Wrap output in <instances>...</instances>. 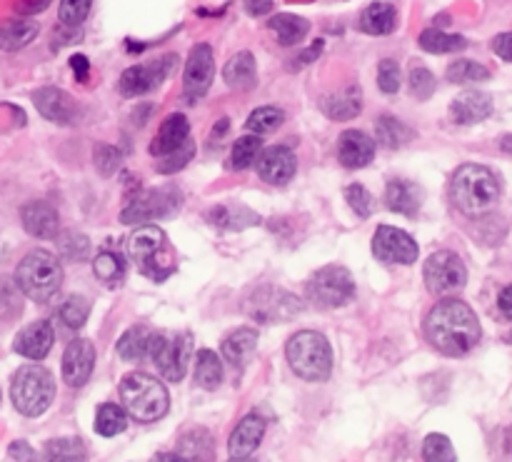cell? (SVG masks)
<instances>
[{
	"mask_svg": "<svg viewBox=\"0 0 512 462\" xmlns=\"http://www.w3.org/2000/svg\"><path fill=\"white\" fill-rule=\"evenodd\" d=\"M345 200H348L353 213L360 215V218H370V215H373V195L368 193L365 185L350 183L348 188H345Z\"/></svg>",
	"mask_w": 512,
	"mask_h": 462,
	"instance_id": "48",
	"label": "cell"
},
{
	"mask_svg": "<svg viewBox=\"0 0 512 462\" xmlns=\"http://www.w3.org/2000/svg\"><path fill=\"white\" fill-rule=\"evenodd\" d=\"M40 33V25L35 20L28 18H8L0 20V50L5 53H13V50L25 48L28 43H33Z\"/></svg>",
	"mask_w": 512,
	"mask_h": 462,
	"instance_id": "29",
	"label": "cell"
},
{
	"mask_svg": "<svg viewBox=\"0 0 512 462\" xmlns=\"http://www.w3.org/2000/svg\"><path fill=\"white\" fill-rule=\"evenodd\" d=\"M285 355L293 373L308 383H325L333 373V348L323 333L300 330L288 340Z\"/></svg>",
	"mask_w": 512,
	"mask_h": 462,
	"instance_id": "3",
	"label": "cell"
},
{
	"mask_svg": "<svg viewBox=\"0 0 512 462\" xmlns=\"http://www.w3.org/2000/svg\"><path fill=\"white\" fill-rule=\"evenodd\" d=\"M305 298L315 308H343L355 298V278L343 265H325L315 270L305 283Z\"/></svg>",
	"mask_w": 512,
	"mask_h": 462,
	"instance_id": "8",
	"label": "cell"
},
{
	"mask_svg": "<svg viewBox=\"0 0 512 462\" xmlns=\"http://www.w3.org/2000/svg\"><path fill=\"white\" fill-rule=\"evenodd\" d=\"M493 115V98L485 90H465L450 103V118L458 125L483 123Z\"/></svg>",
	"mask_w": 512,
	"mask_h": 462,
	"instance_id": "21",
	"label": "cell"
},
{
	"mask_svg": "<svg viewBox=\"0 0 512 462\" xmlns=\"http://www.w3.org/2000/svg\"><path fill=\"white\" fill-rule=\"evenodd\" d=\"M298 160L288 145H273L258 158V175L270 185H288L293 180Z\"/></svg>",
	"mask_w": 512,
	"mask_h": 462,
	"instance_id": "17",
	"label": "cell"
},
{
	"mask_svg": "<svg viewBox=\"0 0 512 462\" xmlns=\"http://www.w3.org/2000/svg\"><path fill=\"white\" fill-rule=\"evenodd\" d=\"M375 135H378V143L383 148H403L405 143H410L415 138L413 130L403 120L393 118V115H380L375 120Z\"/></svg>",
	"mask_w": 512,
	"mask_h": 462,
	"instance_id": "35",
	"label": "cell"
},
{
	"mask_svg": "<svg viewBox=\"0 0 512 462\" xmlns=\"http://www.w3.org/2000/svg\"><path fill=\"white\" fill-rule=\"evenodd\" d=\"M215 78V53L208 43H198L188 55L183 70V88L188 100L203 98Z\"/></svg>",
	"mask_w": 512,
	"mask_h": 462,
	"instance_id": "14",
	"label": "cell"
},
{
	"mask_svg": "<svg viewBox=\"0 0 512 462\" xmlns=\"http://www.w3.org/2000/svg\"><path fill=\"white\" fill-rule=\"evenodd\" d=\"M123 410L138 423H155L170 408V395L160 380L145 373H128L120 380Z\"/></svg>",
	"mask_w": 512,
	"mask_h": 462,
	"instance_id": "4",
	"label": "cell"
},
{
	"mask_svg": "<svg viewBox=\"0 0 512 462\" xmlns=\"http://www.w3.org/2000/svg\"><path fill=\"white\" fill-rule=\"evenodd\" d=\"M425 285L433 295L448 298L458 290L465 288L468 283V268H465L463 258L453 250H438L425 260Z\"/></svg>",
	"mask_w": 512,
	"mask_h": 462,
	"instance_id": "11",
	"label": "cell"
},
{
	"mask_svg": "<svg viewBox=\"0 0 512 462\" xmlns=\"http://www.w3.org/2000/svg\"><path fill=\"white\" fill-rule=\"evenodd\" d=\"M93 163L103 178H110V175L118 173L120 165H123V155H120V150L113 148V145L100 143V145H95V150H93Z\"/></svg>",
	"mask_w": 512,
	"mask_h": 462,
	"instance_id": "46",
	"label": "cell"
},
{
	"mask_svg": "<svg viewBox=\"0 0 512 462\" xmlns=\"http://www.w3.org/2000/svg\"><path fill=\"white\" fill-rule=\"evenodd\" d=\"M50 3H53V0H15V13L28 18V15H38L43 13V10H48Z\"/></svg>",
	"mask_w": 512,
	"mask_h": 462,
	"instance_id": "53",
	"label": "cell"
},
{
	"mask_svg": "<svg viewBox=\"0 0 512 462\" xmlns=\"http://www.w3.org/2000/svg\"><path fill=\"white\" fill-rule=\"evenodd\" d=\"M450 195H453V203L460 213L468 215V218H480V215L490 213L498 203L500 183L490 168L468 163L453 175Z\"/></svg>",
	"mask_w": 512,
	"mask_h": 462,
	"instance_id": "2",
	"label": "cell"
},
{
	"mask_svg": "<svg viewBox=\"0 0 512 462\" xmlns=\"http://www.w3.org/2000/svg\"><path fill=\"white\" fill-rule=\"evenodd\" d=\"M125 253H128L130 263L148 275L150 280H165L173 273V263L168 260V238L160 228L150 225H138L133 233L125 240Z\"/></svg>",
	"mask_w": 512,
	"mask_h": 462,
	"instance_id": "6",
	"label": "cell"
},
{
	"mask_svg": "<svg viewBox=\"0 0 512 462\" xmlns=\"http://www.w3.org/2000/svg\"><path fill=\"white\" fill-rule=\"evenodd\" d=\"M490 48H493V53L498 55V58H503V60H508V63H512V33L495 35L493 43H490Z\"/></svg>",
	"mask_w": 512,
	"mask_h": 462,
	"instance_id": "54",
	"label": "cell"
},
{
	"mask_svg": "<svg viewBox=\"0 0 512 462\" xmlns=\"http://www.w3.org/2000/svg\"><path fill=\"white\" fill-rule=\"evenodd\" d=\"M480 320L468 303L445 298L425 318V338L450 358H463L480 343Z\"/></svg>",
	"mask_w": 512,
	"mask_h": 462,
	"instance_id": "1",
	"label": "cell"
},
{
	"mask_svg": "<svg viewBox=\"0 0 512 462\" xmlns=\"http://www.w3.org/2000/svg\"><path fill=\"white\" fill-rule=\"evenodd\" d=\"M338 160L348 170L365 168L375 160V140L363 130H345L338 138Z\"/></svg>",
	"mask_w": 512,
	"mask_h": 462,
	"instance_id": "19",
	"label": "cell"
},
{
	"mask_svg": "<svg viewBox=\"0 0 512 462\" xmlns=\"http://www.w3.org/2000/svg\"><path fill=\"white\" fill-rule=\"evenodd\" d=\"M193 155H195V145L188 140V143H185L183 148H178V150H175V153H170V155H165V158H160L158 173H163V175L178 173V170H183L185 165H188L190 160H193Z\"/></svg>",
	"mask_w": 512,
	"mask_h": 462,
	"instance_id": "50",
	"label": "cell"
},
{
	"mask_svg": "<svg viewBox=\"0 0 512 462\" xmlns=\"http://www.w3.org/2000/svg\"><path fill=\"white\" fill-rule=\"evenodd\" d=\"M190 355H193V335L190 333H155L150 360L158 373L170 383H180L188 373Z\"/></svg>",
	"mask_w": 512,
	"mask_h": 462,
	"instance_id": "10",
	"label": "cell"
},
{
	"mask_svg": "<svg viewBox=\"0 0 512 462\" xmlns=\"http://www.w3.org/2000/svg\"><path fill=\"white\" fill-rule=\"evenodd\" d=\"M223 358L228 360L233 368H243L250 360V355L258 348V330L255 328H240L235 333H230L228 338L223 340Z\"/></svg>",
	"mask_w": 512,
	"mask_h": 462,
	"instance_id": "31",
	"label": "cell"
},
{
	"mask_svg": "<svg viewBox=\"0 0 512 462\" xmlns=\"http://www.w3.org/2000/svg\"><path fill=\"white\" fill-rule=\"evenodd\" d=\"M270 10V0H250L248 3V13L250 15H263Z\"/></svg>",
	"mask_w": 512,
	"mask_h": 462,
	"instance_id": "59",
	"label": "cell"
},
{
	"mask_svg": "<svg viewBox=\"0 0 512 462\" xmlns=\"http://www.w3.org/2000/svg\"><path fill=\"white\" fill-rule=\"evenodd\" d=\"M208 223H213L215 228L223 230H245L250 225L260 223V215L253 213L248 208H228V205H215L208 210Z\"/></svg>",
	"mask_w": 512,
	"mask_h": 462,
	"instance_id": "33",
	"label": "cell"
},
{
	"mask_svg": "<svg viewBox=\"0 0 512 462\" xmlns=\"http://www.w3.org/2000/svg\"><path fill=\"white\" fill-rule=\"evenodd\" d=\"M395 25H398V10H395V5L385 3V0L370 3L360 13V30L368 35H390Z\"/></svg>",
	"mask_w": 512,
	"mask_h": 462,
	"instance_id": "30",
	"label": "cell"
},
{
	"mask_svg": "<svg viewBox=\"0 0 512 462\" xmlns=\"http://www.w3.org/2000/svg\"><path fill=\"white\" fill-rule=\"evenodd\" d=\"M323 45H325L323 40H315V43L310 45L308 50H303V53H300L298 58L293 60V68H295V70H300V68H303V65H308V63H315V60L320 58V53H323Z\"/></svg>",
	"mask_w": 512,
	"mask_h": 462,
	"instance_id": "55",
	"label": "cell"
},
{
	"mask_svg": "<svg viewBox=\"0 0 512 462\" xmlns=\"http://www.w3.org/2000/svg\"><path fill=\"white\" fill-rule=\"evenodd\" d=\"M183 205V195L173 188H150L140 190L133 198L128 200V205L120 213V223L125 225H150L155 220H163L175 215Z\"/></svg>",
	"mask_w": 512,
	"mask_h": 462,
	"instance_id": "9",
	"label": "cell"
},
{
	"mask_svg": "<svg viewBox=\"0 0 512 462\" xmlns=\"http://www.w3.org/2000/svg\"><path fill=\"white\" fill-rule=\"evenodd\" d=\"M373 255L383 263L413 265L418 260V243L410 238L405 230L393 228V225H380L373 238Z\"/></svg>",
	"mask_w": 512,
	"mask_h": 462,
	"instance_id": "13",
	"label": "cell"
},
{
	"mask_svg": "<svg viewBox=\"0 0 512 462\" xmlns=\"http://www.w3.org/2000/svg\"><path fill=\"white\" fill-rule=\"evenodd\" d=\"M10 458L15 462H35V453L28 443H13L10 445Z\"/></svg>",
	"mask_w": 512,
	"mask_h": 462,
	"instance_id": "57",
	"label": "cell"
},
{
	"mask_svg": "<svg viewBox=\"0 0 512 462\" xmlns=\"http://www.w3.org/2000/svg\"><path fill=\"white\" fill-rule=\"evenodd\" d=\"M190 138V123L183 113H173L160 123L158 135L150 143V155L155 158H165V155L175 153L178 148H183Z\"/></svg>",
	"mask_w": 512,
	"mask_h": 462,
	"instance_id": "23",
	"label": "cell"
},
{
	"mask_svg": "<svg viewBox=\"0 0 512 462\" xmlns=\"http://www.w3.org/2000/svg\"><path fill=\"white\" fill-rule=\"evenodd\" d=\"M178 63L175 55H160V58L150 60V63L133 65V68L123 70L118 80V90L125 98H138V95L150 93V90L158 88L165 78L170 75V68Z\"/></svg>",
	"mask_w": 512,
	"mask_h": 462,
	"instance_id": "12",
	"label": "cell"
},
{
	"mask_svg": "<svg viewBox=\"0 0 512 462\" xmlns=\"http://www.w3.org/2000/svg\"><path fill=\"white\" fill-rule=\"evenodd\" d=\"M408 80H410V93H413V98H418V100L433 98L435 88H438V80H435V75L420 63H413Z\"/></svg>",
	"mask_w": 512,
	"mask_h": 462,
	"instance_id": "44",
	"label": "cell"
},
{
	"mask_svg": "<svg viewBox=\"0 0 512 462\" xmlns=\"http://www.w3.org/2000/svg\"><path fill=\"white\" fill-rule=\"evenodd\" d=\"M268 28L278 35V43L283 45V48H290V45H298L300 40L308 35L310 23L305 18H300V15L278 13L270 18Z\"/></svg>",
	"mask_w": 512,
	"mask_h": 462,
	"instance_id": "32",
	"label": "cell"
},
{
	"mask_svg": "<svg viewBox=\"0 0 512 462\" xmlns=\"http://www.w3.org/2000/svg\"><path fill=\"white\" fill-rule=\"evenodd\" d=\"M385 205L393 213L415 218L420 213V205H423V190L405 178L390 180L388 188H385Z\"/></svg>",
	"mask_w": 512,
	"mask_h": 462,
	"instance_id": "24",
	"label": "cell"
},
{
	"mask_svg": "<svg viewBox=\"0 0 512 462\" xmlns=\"http://www.w3.org/2000/svg\"><path fill=\"white\" fill-rule=\"evenodd\" d=\"M265 435V420L260 415L250 413L235 425V430L230 433L228 440V453L230 458H250L255 450L260 448Z\"/></svg>",
	"mask_w": 512,
	"mask_h": 462,
	"instance_id": "22",
	"label": "cell"
},
{
	"mask_svg": "<svg viewBox=\"0 0 512 462\" xmlns=\"http://www.w3.org/2000/svg\"><path fill=\"white\" fill-rule=\"evenodd\" d=\"M223 80L228 83V88L235 90H250L258 85V63H255V55L250 50H240L233 58L225 63L223 68Z\"/></svg>",
	"mask_w": 512,
	"mask_h": 462,
	"instance_id": "27",
	"label": "cell"
},
{
	"mask_svg": "<svg viewBox=\"0 0 512 462\" xmlns=\"http://www.w3.org/2000/svg\"><path fill=\"white\" fill-rule=\"evenodd\" d=\"M15 285L33 303H48L63 285V268L48 250H33L15 268Z\"/></svg>",
	"mask_w": 512,
	"mask_h": 462,
	"instance_id": "5",
	"label": "cell"
},
{
	"mask_svg": "<svg viewBox=\"0 0 512 462\" xmlns=\"http://www.w3.org/2000/svg\"><path fill=\"white\" fill-rule=\"evenodd\" d=\"M128 428V413L115 403H103L95 413V433L103 438H115Z\"/></svg>",
	"mask_w": 512,
	"mask_h": 462,
	"instance_id": "38",
	"label": "cell"
},
{
	"mask_svg": "<svg viewBox=\"0 0 512 462\" xmlns=\"http://www.w3.org/2000/svg\"><path fill=\"white\" fill-rule=\"evenodd\" d=\"M10 398L25 418H40L55 400V378L43 365H23L10 380Z\"/></svg>",
	"mask_w": 512,
	"mask_h": 462,
	"instance_id": "7",
	"label": "cell"
},
{
	"mask_svg": "<svg viewBox=\"0 0 512 462\" xmlns=\"http://www.w3.org/2000/svg\"><path fill=\"white\" fill-rule=\"evenodd\" d=\"M283 123H285L283 110L275 108V105H260V108H255L253 113L248 115V120H245V128L250 130V135H258L260 138V135L278 130Z\"/></svg>",
	"mask_w": 512,
	"mask_h": 462,
	"instance_id": "39",
	"label": "cell"
},
{
	"mask_svg": "<svg viewBox=\"0 0 512 462\" xmlns=\"http://www.w3.org/2000/svg\"><path fill=\"white\" fill-rule=\"evenodd\" d=\"M58 315L70 330H78V328H83L85 323H88L90 303L85 298H80V295H73V298H68L63 305H60Z\"/></svg>",
	"mask_w": 512,
	"mask_h": 462,
	"instance_id": "43",
	"label": "cell"
},
{
	"mask_svg": "<svg viewBox=\"0 0 512 462\" xmlns=\"http://www.w3.org/2000/svg\"><path fill=\"white\" fill-rule=\"evenodd\" d=\"M498 308L505 318L512 320V285H505L498 295Z\"/></svg>",
	"mask_w": 512,
	"mask_h": 462,
	"instance_id": "58",
	"label": "cell"
},
{
	"mask_svg": "<svg viewBox=\"0 0 512 462\" xmlns=\"http://www.w3.org/2000/svg\"><path fill=\"white\" fill-rule=\"evenodd\" d=\"M378 88L385 95H395L400 90V65L398 60L383 58L378 65Z\"/></svg>",
	"mask_w": 512,
	"mask_h": 462,
	"instance_id": "49",
	"label": "cell"
},
{
	"mask_svg": "<svg viewBox=\"0 0 512 462\" xmlns=\"http://www.w3.org/2000/svg\"><path fill=\"white\" fill-rule=\"evenodd\" d=\"M70 68H73V75H75V80H78V83H85V80H88L90 63H88V58H85V55L75 53L73 58H70Z\"/></svg>",
	"mask_w": 512,
	"mask_h": 462,
	"instance_id": "56",
	"label": "cell"
},
{
	"mask_svg": "<svg viewBox=\"0 0 512 462\" xmlns=\"http://www.w3.org/2000/svg\"><path fill=\"white\" fill-rule=\"evenodd\" d=\"M155 333L158 330H150L145 325H133V328L125 330L118 340V355L128 363H140V360L150 358L155 343Z\"/></svg>",
	"mask_w": 512,
	"mask_h": 462,
	"instance_id": "28",
	"label": "cell"
},
{
	"mask_svg": "<svg viewBox=\"0 0 512 462\" xmlns=\"http://www.w3.org/2000/svg\"><path fill=\"white\" fill-rule=\"evenodd\" d=\"M448 80L455 85H468V83H485L490 80V70L483 63L475 60H455L448 65Z\"/></svg>",
	"mask_w": 512,
	"mask_h": 462,
	"instance_id": "41",
	"label": "cell"
},
{
	"mask_svg": "<svg viewBox=\"0 0 512 462\" xmlns=\"http://www.w3.org/2000/svg\"><path fill=\"white\" fill-rule=\"evenodd\" d=\"M95 368V348L90 340L75 338L63 353V380L70 388H83Z\"/></svg>",
	"mask_w": 512,
	"mask_h": 462,
	"instance_id": "15",
	"label": "cell"
},
{
	"mask_svg": "<svg viewBox=\"0 0 512 462\" xmlns=\"http://www.w3.org/2000/svg\"><path fill=\"white\" fill-rule=\"evenodd\" d=\"M195 385L203 390H215L220 388V383H223L225 378V370H223V363H220L218 355L213 353V350H198V355H195Z\"/></svg>",
	"mask_w": 512,
	"mask_h": 462,
	"instance_id": "34",
	"label": "cell"
},
{
	"mask_svg": "<svg viewBox=\"0 0 512 462\" xmlns=\"http://www.w3.org/2000/svg\"><path fill=\"white\" fill-rule=\"evenodd\" d=\"M20 220H23L25 233L38 240H55L60 233L58 210L50 203H45V200H33V203L23 205Z\"/></svg>",
	"mask_w": 512,
	"mask_h": 462,
	"instance_id": "18",
	"label": "cell"
},
{
	"mask_svg": "<svg viewBox=\"0 0 512 462\" xmlns=\"http://www.w3.org/2000/svg\"><path fill=\"white\" fill-rule=\"evenodd\" d=\"M323 113L328 115L330 120H338V123H345V120H353L363 113V90L358 85H348L345 90L333 95H325L323 103H320Z\"/></svg>",
	"mask_w": 512,
	"mask_h": 462,
	"instance_id": "25",
	"label": "cell"
},
{
	"mask_svg": "<svg viewBox=\"0 0 512 462\" xmlns=\"http://www.w3.org/2000/svg\"><path fill=\"white\" fill-rule=\"evenodd\" d=\"M260 153H263V140L258 135H243V138L235 140L230 163H233L235 170H248L258 163Z\"/></svg>",
	"mask_w": 512,
	"mask_h": 462,
	"instance_id": "40",
	"label": "cell"
},
{
	"mask_svg": "<svg viewBox=\"0 0 512 462\" xmlns=\"http://www.w3.org/2000/svg\"><path fill=\"white\" fill-rule=\"evenodd\" d=\"M60 253L68 260H85L90 255V240L80 233H68L60 240Z\"/></svg>",
	"mask_w": 512,
	"mask_h": 462,
	"instance_id": "51",
	"label": "cell"
},
{
	"mask_svg": "<svg viewBox=\"0 0 512 462\" xmlns=\"http://www.w3.org/2000/svg\"><path fill=\"white\" fill-rule=\"evenodd\" d=\"M93 273L95 278L103 280V283H115V280L123 278L125 263L118 253L113 250H103V253L95 255L93 260Z\"/></svg>",
	"mask_w": 512,
	"mask_h": 462,
	"instance_id": "42",
	"label": "cell"
},
{
	"mask_svg": "<svg viewBox=\"0 0 512 462\" xmlns=\"http://www.w3.org/2000/svg\"><path fill=\"white\" fill-rule=\"evenodd\" d=\"M420 48L425 53H435V55H443V53H458V50L468 48V40L463 35H453V33H445V30L438 28H428L420 33L418 38Z\"/></svg>",
	"mask_w": 512,
	"mask_h": 462,
	"instance_id": "36",
	"label": "cell"
},
{
	"mask_svg": "<svg viewBox=\"0 0 512 462\" xmlns=\"http://www.w3.org/2000/svg\"><path fill=\"white\" fill-rule=\"evenodd\" d=\"M90 5H93V0H60V23H63L65 28H78V25L88 18Z\"/></svg>",
	"mask_w": 512,
	"mask_h": 462,
	"instance_id": "47",
	"label": "cell"
},
{
	"mask_svg": "<svg viewBox=\"0 0 512 462\" xmlns=\"http://www.w3.org/2000/svg\"><path fill=\"white\" fill-rule=\"evenodd\" d=\"M33 103L38 108V113L45 120H50V123L70 125L78 118V103H75L73 95H68L60 88H53V85H45V88L35 90Z\"/></svg>",
	"mask_w": 512,
	"mask_h": 462,
	"instance_id": "16",
	"label": "cell"
},
{
	"mask_svg": "<svg viewBox=\"0 0 512 462\" xmlns=\"http://www.w3.org/2000/svg\"><path fill=\"white\" fill-rule=\"evenodd\" d=\"M423 460L425 462H455L458 460V455H455L453 443H450L445 435L433 433V435H428L423 443Z\"/></svg>",
	"mask_w": 512,
	"mask_h": 462,
	"instance_id": "45",
	"label": "cell"
},
{
	"mask_svg": "<svg viewBox=\"0 0 512 462\" xmlns=\"http://www.w3.org/2000/svg\"><path fill=\"white\" fill-rule=\"evenodd\" d=\"M228 462H255V460H250V458H230Z\"/></svg>",
	"mask_w": 512,
	"mask_h": 462,
	"instance_id": "61",
	"label": "cell"
},
{
	"mask_svg": "<svg viewBox=\"0 0 512 462\" xmlns=\"http://www.w3.org/2000/svg\"><path fill=\"white\" fill-rule=\"evenodd\" d=\"M45 462H88V450H85L80 438H55L45 445Z\"/></svg>",
	"mask_w": 512,
	"mask_h": 462,
	"instance_id": "37",
	"label": "cell"
},
{
	"mask_svg": "<svg viewBox=\"0 0 512 462\" xmlns=\"http://www.w3.org/2000/svg\"><path fill=\"white\" fill-rule=\"evenodd\" d=\"M53 343H55V333L53 328H50L48 320H35V323H30L28 328H23L18 335H15L13 350L28 360H43L48 358Z\"/></svg>",
	"mask_w": 512,
	"mask_h": 462,
	"instance_id": "20",
	"label": "cell"
},
{
	"mask_svg": "<svg viewBox=\"0 0 512 462\" xmlns=\"http://www.w3.org/2000/svg\"><path fill=\"white\" fill-rule=\"evenodd\" d=\"M20 315V295L10 283L0 285V318L10 320Z\"/></svg>",
	"mask_w": 512,
	"mask_h": 462,
	"instance_id": "52",
	"label": "cell"
},
{
	"mask_svg": "<svg viewBox=\"0 0 512 462\" xmlns=\"http://www.w3.org/2000/svg\"><path fill=\"white\" fill-rule=\"evenodd\" d=\"M283 290H275V288H268L263 290L260 295H255V303L250 305L248 313L255 315L258 320H285V318H293V315L300 313V300H290V303L280 305L278 300L283 298Z\"/></svg>",
	"mask_w": 512,
	"mask_h": 462,
	"instance_id": "26",
	"label": "cell"
},
{
	"mask_svg": "<svg viewBox=\"0 0 512 462\" xmlns=\"http://www.w3.org/2000/svg\"><path fill=\"white\" fill-rule=\"evenodd\" d=\"M150 462H190V460L183 458V455H178V453H160V455H155Z\"/></svg>",
	"mask_w": 512,
	"mask_h": 462,
	"instance_id": "60",
	"label": "cell"
}]
</instances>
